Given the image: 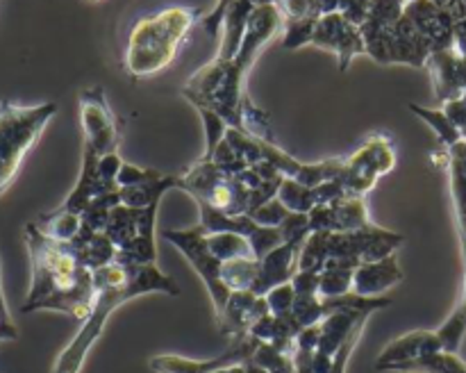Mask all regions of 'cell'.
<instances>
[{
  "mask_svg": "<svg viewBox=\"0 0 466 373\" xmlns=\"http://www.w3.org/2000/svg\"><path fill=\"white\" fill-rule=\"evenodd\" d=\"M27 255H30V291L23 303V312H62L85 321L96 298L94 271L86 267L68 241H57L44 235L35 221L25 230Z\"/></svg>",
  "mask_w": 466,
  "mask_h": 373,
  "instance_id": "cell-1",
  "label": "cell"
},
{
  "mask_svg": "<svg viewBox=\"0 0 466 373\" xmlns=\"http://www.w3.org/2000/svg\"><path fill=\"white\" fill-rule=\"evenodd\" d=\"M282 27H285V18L276 5H258L253 16H250L248 27H246L239 53L230 62L212 59L203 68H198L182 86V96L196 109H214L226 118L228 126L244 130L241 103L248 96L246 94V77H248L250 68L258 62L262 50L280 35Z\"/></svg>",
  "mask_w": 466,
  "mask_h": 373,
  "instance_id": "cell-2",
  "label": "cell"
},
{
  "mask_svg": "<svg viewBox=\"0 0 466 373\" xmlns=\"http://www.w3.org/2000/svg\"><path fill=\"white\" fill-rule=\"evenodd\" d=\"M96 298L91 305L89 317L82 321L80 330L73 337L71 344L59 353L53 373H80L85 359L96 341L105 330L114 312L127 300L139 298L146 294L177 296L180 287L171 276L157 268V264H126L112 262L107 267L94 271Z\"/></svg>",
  "mask_w": 466,
  "mask_h": 373,
  "instance_id": "cell-3",
  "label": "cell"
},
{
  "mask_svg": "<svg viewBox=\"0 0 466 373\" xmlns=\"http://www.w3.org/2000/svg\"><path fill=\"white\" fill-rule=\"evenodd\" d=\"M200 21L194 7H168L155 16L135 23L126 45V71L132 77H150L176 59L177 50L189 36L191 27Z\"/></svg>",
  "mask_w": 466,
  "mask_h": 373,
  "instance_id": "cell-4",
  "label": "cell"
},
{
  "mask_svg": "<svg viewBox=\"0 0 466 373\" xmlns=\"http://www.w3.org/2000/svg\"><path fill=\"white\" fill-rule=\"evenodd\" d=\"M403 241L400 232L387 230L378 223L355 232H309L300 250L299 271L321 273L326 264L358 271L360 264L394 255Z\"/></svg>",
  "mask_w": 466,
  "mask_h": 373,
  "instance_id": "cell-5",
  "label": "cell"
},
{
  "mask_svg": "<svg viewBox=\"0 0 466 373\" xmlns=\"http://www.w3.org/2000/svg\"><path fill=\"white\" fill-rule=\"evenodd\" d=\"M55 114V103L16 105L0 100V196L16 180L23 159L35 148Z\"/></svg>",
  "mask_w": 466,
  "mask_h": 373,
  "instance_id": "cell-6",
  "label": "cell"
},
{
  "mask_svg": "<svg viewBox=\"0 0 466 373\" xmlns=\"http://www.w3.org/2000/svg\"><path fill=\"white\" fill-rule=\"evenodd\" d=\"M198 205L217 209V212L250 214L253 212V194L237 176H228L212 159H203L191 164L185 173H180V186Z\"/></svg>",
  "mask_w": 466,
  "mask_h": 373,
  "instance_id": "cell-7",
  "label": "cell"
},
{
  "mask_svg": "<svg viewBox=\"0 0 466 373\" xmlns=\"http://www.w3.org/2000/svg\"><path fill=\"white\" fill-rule=\"evenodd\" d=\"M157 207L159 205H150V207L116 205L109 212L105 235L116 246V262L155 264L157 259V246H155Z\"/></svg>",
  "mask_w": 466,
  "mask_h": 373,
  "instance_id": "cell-8",
  "label": "cell"
},
{
  "mask_svg": "<svg viewBox=\"0 0 466 373\" xmlns=\"http://www.w3.org/2000/svg\"><path fill=\"white\" fill-rule=\"evenodd\" d=\"M396 166V150L390 136L373 135L362 148L344 159L337 182L349 198H367L376 182Z\"/></svg>",
  "mask_w": 466,
  "mask_h": 373,
  "instance_id": "cell-9",
  "label": "cell"
},
{
  "mask_svg": "<svg viewBox=\"0 0 466 373\" xmlns=\"http://www.w3.org/2000/svg\"><path fill=\"white\" fill-rule=\"evenodd\" d=\"M162 237L185 255L187 262L194 267V271L198 273L200 280L205 282V289H208L209 300H212L214 312H221L223 305L230 298V291H228L226 285L221 282L223 262L214 257V253L208 246V230L198 223V226L187 227V230H164Z\"/></svg>",
  "mask_w": 466,
  "mask_h": 373,
  "instance_id": "cell-10",
  "label": "cell"
},
{
  "mask_svg": "<svg viewBox=\"0 0 466 373\" xmlns=\"http://www.w3.org/2000/svg\"><path fill=\"white\" fill-rule=\"evenodd\" d=\"M80 123L85 144L94 148L100 157L118 153L121 144V126L109 107L105 91L100 86H89L80 94Z\"/></svg>",
  "mask_w": 466,
  "mask_h": 373,
  "instance_id": "cell-11",
  "label": "cell"
},
{
  "mask_svg": "<svg viewBox=\"0 0 466 373\" xmlns=\"http://www.w3.org/2000/svg\"><path fill=\"white\" fill-rule=\"evenodd\" d=\"M259 344L262 341L255 339L253 335H244L237 337V339H230V346L218 358L189 359L180 358V355H155V358L148 359V367L155 373H214L223 367L244 364L248 359H253Z\"/></svg>",
  "mask_w": 466,
  "mask_h": 373,
  "instance_id": "cell-12",
  "label": "cell"
},
{
  "mask_svg": "<svg viewBox=\"0 0 466 373\" xmlns=\"http://www.w3.org/2000/svg\"><path fill=\"white\" fill-rule=\"evenodd\" d=\"M200 212V226L208 232H239V235L248 237L250 244H253L255 257L262 259L264 255L271 253L273 248L285 241V235H282L280 227H264L259 223L253 221L250 214H237V217H230V214L217 212V209L208 207V205H198Z\"/></svg>",
  "mask_w": 466,
  "mask_h": 373,
  "instance_id": "cell-13",
  "label": "cell"
},
{
  "mask_svg": "<svg viewBox=\"0 0 466 373\" xmlns=\"http://www.w3.org/2000/svg\"><path fill=\"white\" fill-rule=\"evenodd\" d=\"M312 45L335 53L341 73L349 71L350 62L358 55H367V45H364L360 27L346 21L339 12L319 18L317 30H314L312 36Z\"/></svg>",
  "mask_w": 466,
  "mask_h": 373,
  "instance_id": "cell-14",
  "label": "cell"
},
{
  "mask_svg": "<svg viewBox=\"0 0 466 373\" xmlns=\"http://www.w3.org/2000/svg\"><path fill=\"white\" fill-rule=\"evenodd\" d=\"M308 217L312 232H355L373 226L367 198H349V196L317 205Z\"/></svg>",
  "mask_w": 466,
  "mask_h": 373,
  "instance_id": "cell-15",
  "label": "cell"
},
{
  "mask_svg": "<svg viewBox=\"0 0 466 373\" xmlns=\"http://www.w3.org/2000/svg\"><path fill=\"white\" fill-rule=\"evenodd\" d=\"M435 350H444L437 330H412L385 346V350L378 355L376 368L382 373H405L410 364Z\"/></svg>",
  "mask_w": 466,
  "mask_h": 373,
  "instance_id": "cell-16",
  "label": "cell"
},
{
  "mask_svg": "<svg viewBox=\"0 0 466 373\" xmlns=\"http://www.w3.org/2000/svg\"><path fill=\"white\" fill-rule=\"evenodd\" d=\"M267 314L268 303L264 296L253 294V291H232L228 303L217 314L218 332L223 337H230V339L250 335L255 323Z\"/></svg>",
  "mask_w": 466,
  "mask_h": 373,
  "instance_id": "cell-17",
  "label": "cell"
},
{
  "mask_svg": "<svg viewBox=\"0 0 466 373\" xmlns=\"http://www.w3.org/2000/svg\"><path fill=\"white\" fill-rule=\"evenodd\" d=\"M305 239H308V237L282 241L278 248H273L271 253H267L259 259V273L258 280H255L253 294L267 296L268 291L276 289V287L291 282V277L299 271V259Z\"/></svg>",
  "mask_w": 466,
  "mask_h": 373,
  "instance_id": "cell-18",
  "label": "cell"
},
{
  "mask_svg": "<svg viewBox=\"0 0 466 373\" xmlns=\"http://www.w3.org/2000/svg\"><path fill=\"white\" fill-rule=\"evenodd\" d=\"M426 68L431 71L435 96L441 105L462 98L466 94V57L455 48L432 53Z\"/></svg>",
  "mask_w": 466,
  "mask_h": 373,
  "instance_id": "cell-19",
  "label": "cell"
},
{
  "mask_svg": "<svg viewBox=\"0 0 466 373\" xmlns=\"http://www.w3.org/2000/svg\"><path fill=\"white\" fill-rule=\"evenodd\" d=\"M405 16L426 36L428 44L432 45V53L453 48V27L458 21L449 12L437 7L432 0H410Z\"/></svg>",
  "mask_w": 466,
  "mask_h": 373,
  "instance_id": "cell-20",
  "label": "cell"
},
{
  "mask_svg": "<svg viewBox=\"0 0 466 373\" xmlns=\"http://www.w3.org/2000/svg\"><path fill=\"white\" fill-rule=\"evenodd\" d=\"M403 277V268H400L396 253L387 255L378 262H364L360 264L353 276V294L364 296V298H380L390 289L399 287Z\"/></svg>",
  "mask_w": 466,
  "mask_h": 373,
  "instance_id": "cell-21",
  "label": "cell"
},
{
  "mask_svg": "<svg viewBox=\"0 0 466 373\" xmlns=\"http://www.w3.org/2000/svg\"><path fill=\"white\" fill-rule=\"evenodd\" d=\"M431 55L432 45L403 14L400 21L394 25V32H391L390 64H408V66L414 68H426Z\"/></svg>",
  "mask_w": 466,
  "mask_h": 373,
  "instance_id": "cell-22",
  "label": "cell"
},
{
  "mask_svg": "<svg viewBox=\"0 0 466 373\" xmlns=\"http://www.w3.org/2000/svg\"><path fill=\"white\" fill-rule=\"evenodd\" d=\"M177 186H180V176L150 168L148 177L139 185L118 186V200L126 207H150V205H159L162 196Z\"/></svg>",
  "mask_w": 466,
  "mask_h": 373,
  "instance_id": "cell-23",
  "label": "cell"
},
{
  "mask_svg": "<svg viewBox=\"0 0 466 373\" xmlns=\"http://www.w3.org/2000/svg\"><path fill=\"white\" fill-rule=\"evenodd\" d=\"M68 244L76 248V253L80 255V259L91 271H98V268L116 262L118 250L105 232H77L76 239L68 241Z\"/></svg>",
  "mask_w": 466,
  "mask_h": 373,
  "instance_id": "cell-24",
  "label": "cell"
},
{
  "mask_svg": "<svg viewBox=\"0 0 466 373\" xmlns=\"http://www.w3.org/2000/svg\"><path fill=\"white\" fill-rule=\"evenodd\" d=\"M449 168H451V189H453L455 217H458L460 241H466V141L462 139L449 148Z\"/></svg>",
  "mask_w": 466,
  "mask_h": 373,
  "instance_id": "cell-25",
  "label": "cell"
},
{
  "mask_svg": "<svg viewBox=\"0 0 466 373\" xmlns=\"http://www.w3.org/2000/svg\"><path fill=\"white\" fill-rule=\"evenodd\" d=\"M259 273L258 257H239L221 264V282L230 291H253Z\"/></svg>",
  "mask_w": 466,
  "mask_h": 373,
  "instance_id": "cell-26",
  "label": "cell"
},
{
  "mask_svg": "<svg viewBox=\"0 0 466 373\" xmlns=\"http://www.w3.org/2000/svg\"><path fill=\"white\" fill-rule=\"evenodd\" d=\"M208 246L214 253V257L221 259V262H230V259L239 257H255L250 239L239 235V232H208Z\"/></svg>",
  "mask_w": 466,
  "mask_h": 373,
  "instance_id": "cell-27",
  "label": "cell"
},
{
  "mask_svg": "<svg viewBox=\"0 0 466 373\" xmlns=\"http://www.w3.org/2000/svg\"><path fill=\"white\" fill-rule=\"evenodd\" d=\"M462 253H464V264H466V246H462ZM437 335H440L441 344H444V350L458 353L466 335V277H464V289H462V296H460L458 307H455L453 312H451V317L437 328Z\"/></svg>",
  "mask_w": 466,
  "mask_h": 373,
  "instance_id": "cell-28",
  "label": "cell"
},
{
  "mask_svg": "<svg viewBox=\"0 0 466 373\" xmlns=\"http://www.w3.org/2000/svg\"><path fill=\"white\" fill-rule=\"evenodd\" d=\"M410 112L417 114L419 118H423V121L435 130V135L440 136V144L444 146V148H453L455 144L462 141L460 130L455 127V123L446 116V112L441 107H423V105L410 103Z\"/></svg>",
  "mask_w": 466,
  "mask_h": 373,
  "instance_id": "cell-29",
  "label": "cell"
},
{
  "mask_svg": "<svg viewBox=\"0 0 466 373\" xmlns=\"http://www.w3.org/2000/svg\"><path fill=\"white\" fill-rule=\"evenodd\" d=\"M276 198L294 214H309L319 205L317 189H314V186L300 185L294 177H285V180H282Z\"/></svg>",
  "mask_w": 466,
  "mask_h": 373,
  "instance_id": "cell-30",
  "label": "cell"
},
{
  "mask_svg": "<svg viewBox=\"0 0 466 373\" xmlns=\"http://www.w3.org/2000/svg\"><path fill=\"white\" fill-rule=\"evenodd\" d=\"M405 373H466V362L458 353L435 350V353L410 364Z\"/></svg>",
  "mask_w": 466,
  "mask_h": 373,
  "instance_id": "cell-31",
  "label": "cell"
},
{
  "mask_svg": "<svg viewBox=\"0 0 466 373\" xmlns=\"http://www.w3.org/2000/svg\"><path fill=\"white\" fill-rule=\"evenodd\" d=\"M344 159L346 157H332V159H323V162H312V164H303L299 171V176L294 180H299L300 185L305 186H319L323 182L337 180L344 168Z\"/></svg>",
  "mask_w": 466,
  "mask_h": 373,
  "instance_id": "cell-32",
  "label": "cell"
},
{
  "mask_svg": "<svg viewBox=\"0 0 466 373\" xmlns=\"http://www.w3.org/2000/svg\"><path fill=\"white\" fill-rule=\"evenodd\" d=\"M317 16L299 18V21H285V27H282V48L285 50H299L303 45L312 44L314 30H317Z\"/></svg>",
  "mask_w": 466,
  "mask_h": 373,
  "instance_id": "cell-33",
  "label": "cell"
},
{
  "mask_svg": "<svg viewBox=\"0 0 466 373\" xmlns=\"http://www.w3.org/2000/svg\"><path fill=\"white\" fill-rule=\"evenodd\" d=\"M241 126L244 130L253 136H262V139H271V121H268V114L264 109H259L258 105H253V100L246 96L244 103H241Z\"/></svg>",
  "mask_w": 466,
  "mask_h": 373,
  "instance_id": "cell-34",
  "label": "cell"
},
{
  "mask_svg": "<svg viewBox=\"0 0 466 373\" xmlns=\"http://www.w3.org/2000/svg\"><path fill=\"white\" fill-rule=\"evenodd\" d=\"M198 114L203 116V126H205V153H203V159H212L214 150H217V146L221 144L223 139H226V132H228V123L226 118L221 116V114H217L214 109H208V107H200Z\"/></svg>",
  "mask_w": 466,
  "mask_h": 373,
  "instance_id": "cell-35",
  "label": "cell"
},
{
  "mask_svg": "<svg viewBox=\"0 0 466 373\" xmlns=\"http://www.w3.org/2000/svg\"><path fill=\"white\" fill-rule=\"evenodd\" d=\"M264 298H267L268 312H271L273 317H291V309H294V298H296L294 285L287 282V285L276 287V289L268 291Z\"/></svg>",
  "mask_w": 466,
  "mask_h": 373,
  "instance_id": "cell-36",
  "label": "cell"
},
{
  "mask_svg": "<svg viewBox=\"0 0 466 373\" xmlns=\"http://www.w3.org/2000/svg\"><path fill=\"white\" fill-rule=\"evenodd\" d=\"M289 214L291 212L280 203V200L273 198V200H268V203H264L262 207L255 209L250 217H253L255 223H259V226H264V227H280L282 223L287 221V217H289Z\"/></svg>",
  "mask_w": 466,
  "mask_h": 373,
  "instance_id": "cell-37",
  "label": "cell"
},
{
  "mask_svg": "<svg viewBox=\"0 0 466 373\" xmlns=\"http://www.w3.org/2000/svg\"><path fill=\"white\" fill-rule=\"evenodd\" d=\"M280 9L282 18L285 21H299V18H308V16H317V9H314V0H278L276 5Z\"/></svg>",
  "mask_w": 466,
  "mask_h": 373,
  "instance_id": "cell-38",
  "label": "cell"
},
{
  "mask_svg": "<svg viewBox=\"0 0 466 373\" xmlns=\"http://www.w3.org/2000/svg\"><path fill=\"white\" fill-rule=\"evenodd\" d=\"M369 12H371V0H341L339 14L353 25L362 27L367 23Z\"/></svg>",
  "mask_w": 466,
  "mask_h": 373,
  "instance_id": "cell-39",
  "label": "cell"
},
{
  "mask_svg": "<svg viewBox=\"0 0 466 373\" xmlns=\"http://www.w3.org/2000/svg\"><path fill=\"white\" fill-rule=\"evenodd\" d=\"M232 5V0H218L217 7L212 9L209 14H205V16H200V27H203L205 32H208L209 36H217L221 35L223 30V18H226V12L228 7Z\"/></svg>",
  "mask_w": 466,
  "mask_h": 373,
  "instance_id": "cell-40",
  "label": "cell"
},
{
  "mask_svg": "<svg viewBox=\"0 0 466 373\" xmlns=\"http://www.w3.org/2000/svg\"><path fill=\"white\" fill-rule=\"evenodd\" d=\"M18 339V330L14 326L12 317H9L7 303L3 296V285H0V341H14Z\"/></svg>",
  "mask_w": 466,
  "mask_h": 373,
  "instance_id": "cell-41",
  "label": "cell"
},
{
  "mask_svg": "<svg viewBox=\"0 0 466 373\" xmlns=\"http://www.w3.org/2000/svg\"><path fill=\"white\" fill-rule=\"evenodd\" d=\"M453 48L466 57V18L455 23L453 27Z\"/></svg>",
  "mask_w": 466,
  "mask_h": 373,
  "instance_id": "cell-42",
  "label": "cell"
},
{
  "mask_svg": "<svg viewBox=\"0 0 466 373\" xmlns=\"http://www.w3.org/2000/svg\"><path fill=\"white\" fill-rule=\"evenodd\" d=\"M341 0H314V9H317L319 16H328V14L339 12Z\"/></svg>",
  "mask_w": 466,
  "mask_h": 373,
  "instance_id": "cell-43",
  "label": "cell"
},
{
  "mask_svg": "<svg viewBox=\"0 0 466 373\" xmlns=\"http://www.w3.org/2000/svg\"><path fill=\"white\" fill-rule=\"evenodd\" d=\"M214 373H248V364H232V367H223Z\"/></svg>",
  "mask_w": 466,
  "mask_h": 373,
  "instance_id": "cell-44",
  "label": "cell"
},
{
  "mask_svg": "<svg viewBox=\"0 0 466 373\" xmlns=\"http://www.w3.org/2000/svg\"><path fill=\"white\" fill-rule=\"evenodd\" d=\"M259 5H278V0H259Z\"/></svg>",
  "mask_w": 466,
  "mask_h": 373,
  "instance_id": "cell-45",
  "label": "cell"
},
{
  "mask_svg": "<svg viewBox=\"0 0 466 373\" xmlns=\"http://www.w3.org/2000/svg\"><path fill=\"white\" fill-rule=\"evenodd\" d=\"M294 373H299V371H294Z\"/></svg>",
  "mask_w": 466,
  "mask_h": 373,
  "instance_id": "cell-46",
  "label": "cell"
},
{
  "mask_svg": "<svg viewBox=\"0 0 466 373\" xmlns=\"http://www.w3.org/2000/svg\"><path fill=\"white\" fill-rule=\"evenodd\" d=\"M408 3H410V0H408Z\"/></svg>",
  "mask_w": 466,
  "mask_h": 373,
  "instance_id": "cell-47",
  "label": "cell"
}]
</instances>
